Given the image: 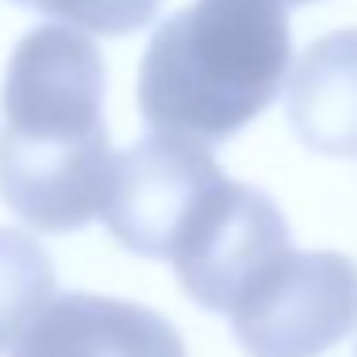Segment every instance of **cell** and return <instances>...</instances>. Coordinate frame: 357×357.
<instances>
[{
	"instance_id": "277c9868",
	"label": "cell",
	"mask_w": 357,
	"mask_h": 357,
	"mask_svg": "<svg viewBox=\"0 0 357 357\" xmlns=\"http://www.w3.org/2000/svg\"><path fill=\"white\" fill-rule=\"evenodd\" d=\"M357 326V261L331 250L288 254L231 315L250 357H323Z\"/></svg>"
},
{
	"instance_id": "52a82bcc",
	"label": "cell",
	"mask_w": 357,
	"mask_h": 357,
	"mask_svg": "<svg viewBox=\"0 0 357 357\" xmlns=\"http://www.w3.org/2000/svg\"><path fill=\"white\" fill-rule=\"evenodd\" d=\"M288 123L319 154H357V27L315 39L288 70Z\"/></svg>"
},
{
	"instance_id": "8992f818",
	"label": "cell",
	"mask_w": 357,
	"mask_h": 357,
	"mask_svg": "<svg viewBox=\"0 0 357 357\" xmlns=\"http://www.w3.org/2000/svg\"><path fill=\"white\" fill-rule=\"evenodd\" d=\"M12 357H188L177 326L142 303L93 292L54 296L27 323Z\"/></svg>"
},
{
	"instance_id": "ba28073f",
	"label": "cell",
	"mask_w": 357,
	"mask_h": 357,
	"mask_svg": "<svg viewBox=\"0 0 357 357\" xmlns=\"http://www.w3.org/2000/svg\"><path fill=\"white\" fill-rule=\"evenodd\" d=\"M54 300L50 254L24 231L0 227V354H12L20 334Z\"/></svg>"
},
{
	"instance_id": "5b68a950",
	"label": "cell",
	"mask_w": 357,
	"mask_h": 357,
	"mask_svg": "<svg viewBox=\"0 0 357 357\" xmlns=\"http://www.w3.org/2000/svg\"><path fill=\"white\" fill-rule=\"evenodd\" d=\"M223 181L204 146L150 135L112 154L100 219L119 246L139 257H169L181 231Z\"/></svg>"
},
{
	"instance_id": "3957f363",
	"label": "cell",
	"mask_w": 357,
	"mask_h": 357,
	"mask_svg": "<svg viewBox=\"0 0 357 357\" xmlns=\"http://www.w3.org/2000/svg\"><path fill=\"white\" fill-rule=\"evenodd\" d=\"M288 254L292 234L277 204L261 188L223 177L181 231L169 261L188 300L234 315Z\"/></svg>"
},
{
	"instance_id": "30bf717a",
	"label": "cell",
	"mask_w": 357,
	"mask_h": 357,
	"mask_svg": "<svg viewBox=\"0 0 357 357\" xmlns=\"http://www.w3.org/2000/svg\"><path fill=\"white\" fill-rule=\"evenodd\" d=\"M277 8H288V4H311V0H273Z\"/></svg>"
},
{
	"instance_id": "7a4b0ae2",
	"label": "cell",
	"mask_w": 357,
	"mask_h": 357,
	"mask_svg": "<svg viewBox=\"0 0 357 357\" xmlns=\"http://www.w3.org/2000/svg\"><path fill=\"white\" fill-rule=\"evenodd\" d=\"M292 31L273 0H196L154 31L139 70V108L154 135L227 142L288 77Z\"/></svg>"
},
{
	"instance_id": "9c48e42d",
	"label": "cell",
	"mask_w": 357,
	"mask_h": 357,
	"mask_svg": "<svg viewBox=\"0 0 357 357\" xmlns=\"http://www.w3.org/2000/svg\"><path fill=\"white\" fill-rule=\"evenodd\" d=\"M31 12L70 24V31L93 35H131L154 20L162 0H12Z\"/></svg>"
},
{
	"instance_id": "6da1fadb",
	"label": "cell",
	"mask_w": 357,
	"mask_h": 357,
	"mask_svg": "<svg viewBox=\"0 0 357 357\" xmlns=\"http://www.w3.org/2000/svg\"><path fill=\"white\" fill-rule=\"evenodd\" d=\"M0 108V200L47 234L100 215L112 142L96 43L70 27H35L12 50Z\"/></svg>"
},
{
	"instance_id": "8fae6325",
	"label": "cell",
	"mask_w": 357,
	"mask_h": 357,
	"mask_svg": "<svg viewBox=\"0 0 357 357\" xmlns=\"http://www.w3.org/2000/svg\"><path fill=\"white\" fill-rule=\"evenodd\" d=\"M354 357H357V354H354Z\"/></svg>"
}]
</instances>
